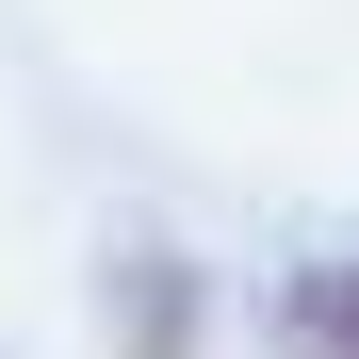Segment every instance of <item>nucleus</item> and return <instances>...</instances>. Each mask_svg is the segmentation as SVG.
Segmentation results:
<instances>
[{
  "label": "nucleus",
  "mask_w": 359,
  "mask_h": 359,
  "mask_svg": "<svg viewBox=\"0 0 359 359\" xmlns=\"http://www.w3.org/2000/svg\"><path fill=\"white\" fill-rule=\"evenodd\" d=\"M278 359H359V262H294L278 278Z\"/></svg>",
  "instance_id": "obj_2"
},
{
  "label": "nucleus",
  "mask_w": 359,
  "mask_h": 359,
  "mask_svg": "<svg viewBox=\"0 0 359 359\" xmlns=\"http://www.w3.org/2000/svg\"><path fill=\"white\" fill-rule=\"evenodd\" d=\"M98 311H114V359H196L212 343V278L180 262V245H114Z\"/></svg>",
  "instance_id": "obj_1"
}]
</instances>
